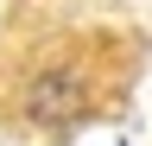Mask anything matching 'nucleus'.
Returning a JSON list of instances; mask_svg holds the SVG:
<instances>
[{
  "label": "nucleus",
  "instance_id": "obj_1",
  "mask_svg": "<svg viewBox=\"0 0 152 146\" xmlns=\"http://www.w3.org/2000/svg\"><path fill=\"white\" fill-rule=\"evenodd\" d=\"M83 102H89L83 70H51V76H38V83L26 89V121H38V127H57V121L83 114Z\"/></svg>",
  "mask_w": 152,
  "mask_h": 146
}]
</instances>
